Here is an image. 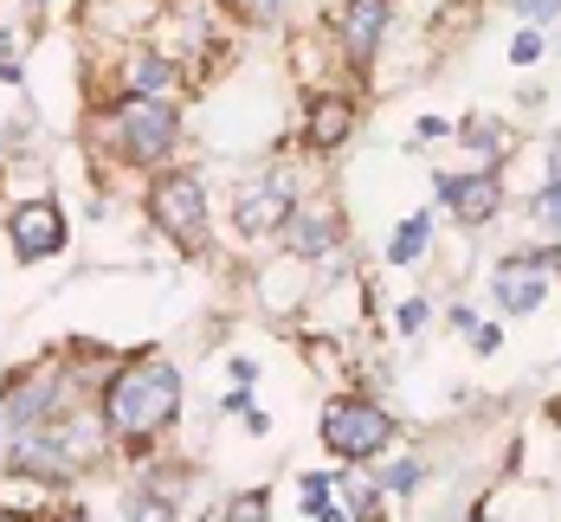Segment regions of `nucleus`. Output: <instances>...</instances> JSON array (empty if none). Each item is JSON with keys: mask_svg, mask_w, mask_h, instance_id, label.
<instances>
[{"mask_svg": "<svg viewBox=\"0 0 561 522\" xmlns=\"http://www.w3.org/2000/svg\"><path fill=\"white\" fill-rule=\"evenodd\" d=\"M174 406H181V374H174L169 361H129L111 381V394H104V413H111V426L123 439L162 432L174 419Z\"/></svg>", "mask_w": 561, "mask_h": 522, "instance_id": "1", "label": "nucleus"}, {"mask_svg": "<svg viewBox=\"0 0 561 522\" xmlns=\"http://www.w3.org/2000/svg\"><path fill=\"white\" fill-rule=\"evenodd\" d=\"M149 213H156V227L169 232L174 245H201L207 239V187L194 181L187 169H174V174H162L156 187H149Z\"/></svg>", "mask_w": 561, "mask_h": 522, "instance_id": "2", "label": "nucleus"}, {"mask_svg": "<svg viewBox=\"0 0 561 522\" xmlns=\"http://www.w3.org/2000/svg\"><path fill=\"white\" fill-rule=\"evenodd\" d=\"M116 136H123L129 162L156 169L162 155H174V142H181V116H174L169 104H156V97H129V104L116 111Z\"/></svg>", "mask_w": 561, "mask_h": 522, "instance_id": "3", "label": "nucleus"}, {"mask_svg": "<svg viewBox=\"0 0 561 522\" xmlns=\"http://www.w3.org/2000/svg\"><path fill=\"white\" fill-rule=\"evenodd\" d=\"M388 439H393V419L375 401H336L323 413V445L336 459H375Z\"/></svg>", "mask_w": 561, "mask_h": 522, "instance_id": "4", "label": "nucleus"}, {"mask_svg": "<svg viewBox=\"0 0 561 522\" xmlns=\"http://www.w3.org/2000/svg\"><path fill=\"white\" fill-rule=\"evenodd\" d=\"M439 194L451 200V213L465 227H491L497 207H504V181L491 169H471V174H439Z\"/></svg>", "mask_w": 561, "mask_h": 522, "instance_id": "5", "label": "nucleus"}, {"mask_svg": "<svg viewBox=\"0 0 561 522\" xmlns=\"http://www.w3.org/2000/svg\"><path fill=\"white\" fill-rule=\"evenodd\" d=\"M7 232H13V258L20 265H39V258H53L58 245H65V213L46 207V200H33V207H20L7 220Z\"/></svg>", "mask_w": 561, "mask_h": 522, "instance_id": "6", "label": "nucleus"}, {"mask_svg": "<svg viewBox=\"0 0 561 522\" xmlns=\"http://www.w3.org/2000/svg\"><path fill=\"white\" fill-rule=\"evenodd\" d=\"M381 33H388V0H348V13H342V53L355 58V65H368L375 46H381Z\"/></svg>", "mask_w": 561, "mask_h": 522, "instance_id": "7", "label": "nucleus"}, {"mask_svg": "<svg viewBox=\"0 0 561 522\" xmlns=\"http://www.w3.org/2000/svg\"><path fill=\"white\" fill-rule=\"evenodd\" d=\"M58 401H65V387H58L53 374H39L33 387H20V394H7V419H13L20 432H33V426H53Z\"/></svg>", "mask_w": 561, "mask_h": 522, "instance_id": "8", "label": "nucleus"}, {"mask_svg": "<svg viewBox=\"0 0 561 522\" xmlns=\"http://www.w3.org/2000/svg\"><path fill=\"white\" fill-rule=\"evenodd\" d=\"M348 129H355V104H348V97H317V104H310V123H304L310 149H342Z\"/></svg>", "mask_w": 561, "mask_h": 522, "instance_id": "9", "label": "nucleus"}, {"mask_svg": "<svg viewBox=\"0 0 561 522\" xmlns=\"http://www.w3.org/2000/svg\"><path fill=\"white\" fill-rule=\"evenodd\" d=\"M336 213H297L290 207V220H284V239H290V252L297 258H317V252H330L336 245Z\"/></svg>", "mask_w": 561, "mask_h": 522, "instance_id": "10", "label": "nucleus"}, {"mask_svg": "<svg viewBox=\"0 0 561 522\" xmlns=\"http://www.w3.org/2000/svg\"><path fill=\"white\" fill-rule=\"evenodd\" d=\"M497 303L516 310V316L542 303V278H536V265H529V258H510L504 271H497Z\"/></svg>", "mask_w": 561, "mask_h": 522, "instance_id": "11", "label": "nucleus"}, {"mask_svg": "<svg viewBox=\"0 0 561 522\" xmlns=\"http://www.w3.org/2000/svg\"><path fill=\"white\" fill-rule=\"evenodd\" d=\"M284 220H290V194H284L278 181L239 200V227L245 232H272V227H284Z\"/></svg>", "mask_w": 561, "mask_h": 522, "instance_id": "12", "label": "nucleus"}, {"mask_svg": "<svg viewBox=\"0 0 561 522\" xmlns=\"http://www.w3.org/2000/svg\"><path fill=\"white\" fill-rule=\"evenodd\" d=\"M129 91H136V97H156V104H162V97L174 91V65H169V58H156V53H142L136 65H129Z\"/></svg>", "mask_w": 561, "mask_h": 522, "instance_id": "13", "label": "nucleus"}, {"mask_svg": "<svg viewBox=\"0 0 561 522\" xmlns=\"http://www.w3.org/2000/svg\"><path fill=\"white\" fill-rule=\"evenodd\" d=\"M426 239H433V220H426V213L400 220V232H393V245H388V258H393V265H413V258L426 252Z\"/></svg>", "mask_w": 561, "mask_h": 522, "instance_id": "14", "label": "nucleus"}, {"mask_svg": "<svg viewBox=\"0 0 561 522\" xmlns=\"http://www.w3.org/2000/svg\"><path fill=\"white\" fill-rule=\"evenodd\" d=\"M458 136H465L471 149H484V155H497V149H504V123H497V116H465V129H458Z\"/></svg>", "mask_w": 561, "mask_h": 522, "instance_id": "15", "label": "nucleus"}, {"mask_svg": "<svg viewBox=\"0 0 561 522\" xmlns=\"http://www.w3.org/2000/svg\"><path fill=\"white\" fill-rule=\"evenodd\" d=\"M536 220H542V227H556V232H561V149H556V181H549V194L536 200Z\"/></svg>", "mask_w": 561, "mask_h": 522, "instance_id": "16", "label": "nucleus"}, {"mask_svg": "<svg viewBox=\"0 0 561 522\" xmlns=\"http://www.w3.org/2000/svg\"><path fill=\"white\" fill-rule=\"evenodd\" d=\"M265 517H272V503H265V490H245V497L232 503V517H226V522H265Z\"/></svg>", "mask_w": 561, "mask_h": 522, "instance_id": "17", "label": "nucleus"}, {"mask_svg": "<svg viewBox=\"0 0 561 522\" xmlns=\"http://www.w3.org/2000/svg\"><path fill=\"white\" fill-rule=\"evenodd\" d=\"M129 522H174L169 497H136V503H129Z\"/></svg>", "mask_w": 561, "mask_h": 522, "instance_id": "18", "label": "nucleus"}, {"mask_svg": "<svg viewBox=\"0 0 561 522\" xmlns=\"http://www.w3.org/2000/svg\"><path fill=\"white\" fill-rule=\"evenodd\" d=\"M420 477H426V471H420V459H407V464H393V471H388V490H393V497H407Z\"/></svg>", "mask_w": 561, "mask_h": 522, "instance_id": "19", "label": "nucleus"}, {"mask_svg": "<svg viewBox=\"0 0 561 522\" xmlns=\"http://www.w3.org/2000/svg\"><path fill=\"white\" fill-rule=\"evenodd\" d=\"M304 510H330V477H323V471L304 477Z\"/></svg>", "mask_w": 561, "mask_h": 522, "instance_id": "20", "label": "nucleus"}, {"mask_svg": "<svg viewBox=\"0 0 561 522\" xmlns=\"http://www.w3.org/2000/svg\"><path fill=\"white\" fill-rule=\"evenodd\" d=\"M426 329V303L413 297V303H400V336H420Z\"/></svg>", "mask_w": 561, "mask_h": 522, "instance_id": "21", "label": "nucleus"}, {"mask_svg": "<svg viewBox=\"0 0 561 522\" xmlns=\"http://www.w3.org/2000/svg\"><path fill=\"white\" fill-rule=\"evenodd\" d=\"M516 13H529V20L542 26V20H556L561 13V0H516Z\"/></svg>", "mask_w": 561, "mask_h": 522, "instance_id": "22", "label": "nucleus"}, {"mask_svg": "<svg viewBox=\"0 0 561 522\" xmlns=\"http://www.w3.org/2000/svg\"><path fill=\"white\" fill-rule=\"evenodd\" d=\"M536 53H542V39H536V33H516V46H510V58H516V65H529Z\"/></svg>", "mask_w": 561, "mask_h": 522, "instance_id": "23", "label": "nucleus"}, {"mask_svg": "<svg viewBox=\"0 0 561 522\" xmlns=\"http://www.w3.org/2000/svg\"><path fill=\"white\" fill-rule=\"evenodd\" d=\"M239 7H245V13H259V20H272V13L284 7V0H239Z\"/></svg>", "mask_w": 561, "mask_h": 522, "instance_id": "24", "label": "nucleus"}, {"mask_svg": "<svg viewBox=\"0 0 561 522\" xmlns=\"http://www.w3.org/2000/svg\"><path fill=\"white\" fill-rule=\"evenodd\" d=\"M536 265H542V271H556V278H561V245H556V252H542Z\"/></svg>", "mask_w": 561, "mask_h": 522, "instance_id": "25", "label": "nucleus"}, {"mask_svg": "<svg viewBox=\"0 0 561 522\" xmlns=\"http://www.w3.org/2000/svg\"><path fill=\"white\" fill-rule=\"evenodd\" d=\"M53 522H84V517H78V510H71V517H53Z\"/></svg>", "mask_w": 561, "mask_h": 522, "instance_id": "26", "label": "nucleus"}]
</instances>
